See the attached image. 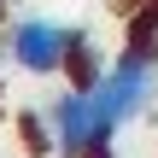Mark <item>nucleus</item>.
<instances>
[{
	"label": "nucleus",
	"instance_id": "obj_1",
	"mask_svg": "<svg viewBox=\"0 0 158 158\" xmlns=\"http://www.w3.org/2000/svg\"><path fill=\"white\" fill-rule=\"evenodd\" d=\"M76 29L53 23V18H18L6 35V59L29 76H64V53H70Z\"/></svg>",
	"mask_w": 158,
	"mask_h": 158
},
{
	"label": "nucleus",
	"instance_id": "obj_2",
	"mask_svg": "<svg viewBox=\"0 0 158 158\" xmlns=\"http://www.w3.org/2000/svg\"><path fill=\"white\" fill-rule=\"evenodd\" d=\"M64 76H70V88H94V82L106 76V59H100V47H94L88 29H76V41H70V53H64Z\"/></svg>",
	"mask_w": 158,
	"mask_h": 158
}]
</instances>
